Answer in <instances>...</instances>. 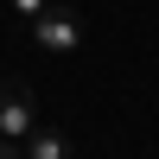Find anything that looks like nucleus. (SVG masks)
Wrapping results in <instances>:
<instances>
[{"mask_svg": "<svg viewBox=\"0 0 159 159\" xmlns=\"http://www.w3.org/2000/svg\"><path fill=\"white\" fill-rule=\"evenodd\" d=\"M25 25H32L38 51H51V57H76V51H83V13L76 7H57V0H51V7L38 13V19H25Z\"/></svg>", "mask_w": 159, "mask_h": 159, "instance_id": "nucleus-1", "label": "nucleus"}, {"mask_svg": "<svg viewBox=\"0 0 159 159\" xmlns=\"http://www.w3.org/2000/svg\"><path fill=\"white\" fill-rule=\"evenodd\" d=\"M45 7H51V0H13V13H19V19H38Z\"/></svg>", "mask_w": 159, "mask_h": 159, "instance_id": "nucleus-4", "label": "nucleus"}, {"mask_svg": "<svg viewBox=\"0 0 159 159\" xmlns=\"http://www.w3.org/2000/svg\"><path fill=\"white\" fill-rule=\"evenodd\" d=\"M38 121H45V115H38L32 83H25V76H0V140H25Z\"/></svg>", "mask_w": 159, "mask_h": 159, "instance_id": "nucleus-2", "label": "nucleus"}, {"mask_svg": "<svg viewBox=\"0 0 159 159\" xmlns=\"http://www.w3.org/2000/svg\"><path fill=\"white\" fill-rule=\"evenodd\" d=\"M64 153H70V140H64L57 127H45V121L19 140V159H64Z\"/></svg>", "mask_w": 159, "mask_h": 159, "instance_id": "nucleus-3", "label": "nucleus"}]
</instances>
